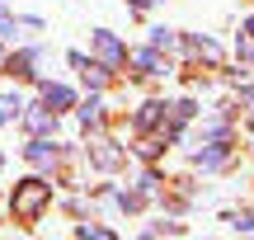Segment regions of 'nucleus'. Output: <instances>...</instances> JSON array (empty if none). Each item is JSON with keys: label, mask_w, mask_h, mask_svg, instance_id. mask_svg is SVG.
I'll return each mask as SVG.
<instances>
[{"label": "nucleus", "mask_w": 254, "mask_h": 240, "mask_svg": "<svg viewBox=\"0 0 254 240\" xmlns=\"http://www.w3.org/2000/svg\"><path fill=\"white\" fill-rule=\"evenodd\" d=\"M47 198H52V184H43V179H28V184L14 193V217L33 222V217L43 212V203H47Z\"/></svg>", "instance_id": "f257e3e1"}, {"label": "nucleus", "mask_w": 254, "mask_h": 240, "mask_svg": "<svg viewBox=\"0 0 254 240\" xmlns=\"http://www.w3.org/2000/svg\"><path fill=\"white\" fill-rule=\"evenodd\" d=\"M94 52H99V57H104V61H109V66H118V61H127V52H123V43H118V38L109 33V28H99V33H94Z\"/></svg>", "instance_id": "f03ea898"}, {"label": "nucleus", "mask_w": 254, "mask_h": 240, "mask_svg": "<svg viewBox=\"0 0 254 240\" xmlns=\"http://www.w3.org/2000/svg\"><path fill=\"white\" fill-rule=\"evenodd\" d=\"M43 99H47V109H66V104H71V90H66V85H47Z\"/></svg>", "instance_id": "7ed1b4c3"}, {"label": "nucleus", "mask_w": 254, "mask_h": 240, "mask_svg": "<svg viewBox=\"0 0 254 240\" xmlns=\"http://www.w3.org/2000/svg\"><path fill=\"white\" fill-rule=\"evenodd\" d=\"M28 160H33V165H52V146H47V141H33V146H28Z\"/></svg>", "instance_id": "20e7f679"}, {"label": "nucleus", "mask_w": 254, "mask_h": 240, "mask_svg": "<svg viewBox=\"0 0 254 240\" xmlns=\"http://www.w3.org/2000/svg\"><path fill=\"white\" fill-rule=\"evenodd\" d=\"M136 66H141V75H160V57L155 52H136Z\"/></svg>", "instance_id": "39448f33"}, {"label": "nucleus", "mask_w": 254, "mask_h": 240, "mask_svg": "<svg viewBox=\"0 0 254 240\" xmlns=\"http://www.w3.org/2000/svg\"><path fill=\"white\" fill-rule=\"evenodd\" d=\"M99 118H104V113H99V104L90 99V104H85V109H80V122H85V127H90V122H99Z\"/></svg>", "instance_id": "423d86ee"}, {"label": "nucleus", "mask_w": 254, "mask_h": 240, "mask_svg": "<svg viewBox=\"0 0 254 240\" xmlns=\"http://www.w3.org/2000/svg\"><path fill=\"white\" fill-rule=\"evenodd\" d=\"M151 43H155V47H174V33H170V28H155Z\"/></svg>", "instance_id": "0eeeda50"}, {"label": "nucleus", "mask_w": 254, "mask_h": 240, "mask_svg": "<svg viewBox=\"0 0 254 240\" xmlns=\"http://www.w3.org/2000/svg\"><path fill=\"white\" fill-rule=\"evenodd\" d=\"M132 5H136V9H146V5H155V0H132Z\"/></svg>", "instance_id": "6e6552de"}, {"label": "nucleus", "mask_w": 254, "mask_h": 240, "mask_svg": "<svg viewBox=\"0 0 254 240\" xmlns=\"http://www.w3.org/2000/svg\"><path fill=\"white\" fill-rule=\"evenodd\" d=\"M250 38H254V19H250Z\"/></svg>", "instance_id": "1a4fd4ad"}]
</instances>
